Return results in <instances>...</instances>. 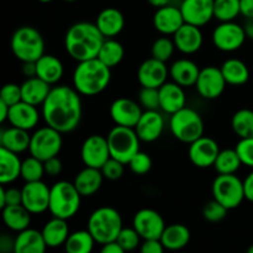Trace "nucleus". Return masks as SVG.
Returning <instances> with one entry per match:
<instances>
[{"label":"nucleus","instance_id":"09e8293b","mask_svg":"<svg viewBox=\"0 0 253 253\" xmlns=\"http://www.w3.org/2000/svg\"><path fill=\"white\" fill-rule=\"evenodd\" d=\"M100 169L105 179L118 180L124 175V172H125V165H124L123 162H120V161L110 157Z\"/></svg>","mask_w":253,"mask_h":253},{"label":"nucleus","instance_id":"c03bdc74","mask_svg":"<svg viewBox=\"0 0 253 253\" xmlns=\"http://www.w3.org/2000/svg\"><path fill=\"white\" fill-rule=\"evenodd\" d=\"M141 239L142 237L140 236L137 231L135 230V227H123V230L119 234L118 239V244L123 247L124 251H133L138 247L140 245Z\"/></svg>","mask_w":253,"mask_h":253},{"label":"nucleus","instance_id":"37998d69","mask_svg":"<svg viewBox=\"0 0 253 253\" xmlns=\"http://www.w3.org/2000/svg\"><path fill=\"white\" fill-rule=\"evenodd\" d=\"M175 49L174 41L168 37H158L152 44V48H151V53L152 57L156 59H160L162 62H167L168 59H170V57L173 56Z\"/></svg>","mask_w":253,"mask_h":253},{"label":"nucleus","instance_id":"2eb2a0df","mask_svg":"<svg viewBox=\"0 0 253 253\" xmlns=\"http://www.w3.org/2000/svg\"><path fill=\"white\" fill-rule=\"evenodd\" d=\"M22 205L31 214H42L49 207V193L51 188L47 187L42 180L29 182L22 187Z\"/></svg>","mask_w":253,"mask_h":253},{"label":"nucleus","instance_id":"ea45409f","mask_svg":"<svg viewBox=\"0 0 253 253\" xmlns=\"http://www.w3.org/2000/svg\"><path fill=\"white\" fill-rule=\"evenodd\" d=\"M231 127L240 138L253 137V110L241 109L231 119Z\"/></svg>","mask_w":253,"mask_h":253},{"label":"nucleus","instance_id":"58836bf2","mask_svg":"<svg viewBox=\"0 0 253 253\" xmlns=\"http://www.w3.org/2000/svg\"><path fill=\"white\" fill-rule=\"evenodd\" d=\"M242 166L241 158L236 150H220L214 163V168L219 174H235Z\"/></svg>","mask_w":253,"mask_h":253},{"label":"nucleus","instance_id":"f257e3e1","mask_svg":"<svg viewBox=\"0 0 253 253\" xmlns=\"http://www.w3.org/2000/svg\"><path fill=\"white\" fill-rule=\"evenodd\" d=\"M42 118L46 125L62 133L76 130L82 120L81 94L68 85L53 86L42 104Z\"/></svg>","mask_w":253,"mask_h":253},{"label":"nucleus","instance_id":"b1692460","mask_svg":"<svg viewBox=\"0 0 253 253\" xmlns=\"http://www.w3.org/2000/svg\"><path fill=\"white\" fill-rule=\"evenodd\" d=\"M158 90H160V106L165 113L172 115L185 106L187 96L184 89L175 82H166L161 88H158Z\"/></svg>","mask_w":253,"mask_h":253},{"label":"nucleus","instance_id":"423d86ee","mask_svg":"<svg viewBox=\"0 0 253 253\" xmlns=\"http://www.w3.org/2000/svg\"><path fill=\"white\" fill-rule=\"evenodd\" d=\"M10 47L19 61L36 62L44 54V40L41 32L32 26H21L12 34Z\"/></svg>","mask_w":253,"mask_h":253},{"label":"nucleus","instance_id":"8fccbe9b","mask_svg":"<svg viewBox=\"0 0 253 253\" xmlns=\"http://www.w3.org/2000/svg\"><path fill=\"white\" fill-rule=\"evenodd\" d=\"M22 100L21 85H17L15 83L5 84L0 91V101L7 104L9 106L15 105Z\"/></svg>","mask_w":253,"mask_h":253},{"label":"nucleus","instance_id":"4d7b16f0","mask_svg":"<svg viewBox=\"0 0 253 253\" xmlns=\"http://www.w3.org/2000/svg\"><path fill=\"white\" fill-rule=\"evenodd\" d=\"M15 250V239L7 236V235H2L0 237V251L1 252H9Z\"/></svg>","mask_w":253,"mask_h":253},{"label":"nucleus","instance_id":"7c9ffc66","mask_svg":"<svg viewBox=\"0 0 253 253\" xmlns=\"http://www.w3.org/2000/svg\"><path fill=\"white\" fill-rule=\"evenodd\" d=\"M51 84L42 81L39 77L27 78L21 84L22 101L31 104V105H42L51 91Z\"/></svg>","mask_w":253,"mask_h":253},{"label":"nucleus","instance_id":"4c0bfd02","mask_svg":"<svg viewBox=\"0 0 253 253\" xmlns=\"http://www.w3.org/2000/svg\"><path fill=\"white\" fill-rule=\"evenodd\" d=\"M124 56H125V49L120 42L114 39H105L99 51L98 58L109 68H114L121 63Z\"/></svg>","mask_w":253,"mask_h":253},{"label":"nucleus","instance_id":"bf43d9fd","mask_svg":"<svg viewBox=\"0 0 253 253\" xmlns=\"http://www.w3.org/2000/svg\"><path fill=\"white\" fill-rule=\"evenodd\" d=\"M241 15L246 19H253V0H240Z\"/></svg>","mask_w":253,"mask_h":253},{"label":"nucleus","instance_id":"c85d7f7f","mask_svg":"<svg viewBox=\"0 0 253 253\" xmlns=\"http://www.w3.org/2000/svg\"><path fill=\"white\" fill-rule=\"evenodd\" d=\"M30 142L31 135L27 130L10 126L9 128H2L0 132V147L6 148L17 155L29 150Z\"/></svg>","mask_w":253,"mask_h":253},{"label":"nucleus","instance_id":"1a4fd4ad","mask_svg":"<svg viewBox=\"0 0 253 253\" xmlns=\"http://www.w3.org/2000/svg\"><path fill=\"white\" fill-rule=\"evenodd\" d=\"M212 198L229 210L236 209L245 198L244 180L235 174H219L212 182Z\"/></svg>","mask_w":253,"mask_h":253},{"label":"nucleus","instance_id":"a18cd8bd","mask_svg":"<svg viewBox=\"0 0 253 253\" xmlns=\"http://www.w3.org/2000/svg\"><path fill=\"white\" fill-rule=\"evenodd\" d=\"M229 209L225 208L221 203L212 199L203 208V216L209 222H219L226 217Z\"/></svg>","mask_w":253,"mask_h":253},{"label":"nucleus","instance_id":"72a5a7b5","mask_svg":"<svg viewBox=\"0 0 253 253\" xmlns=\"http://www.w3.org/2000/svg\"><path fill=\"white\" fill-rule=\"evenodd\" d=\"M2 221L9 230L20 232L30 226L31 212L22 204L6 205L2 208Z\"/></svg>","mask_w":253,"mask_h":253},{"label":"nucleus","instance_id":"bb28decb","mask_svg":"<svg viewBox=\"0 0 253 253\" xmlns=\"http://www.w3.org/2000/svg\"><path fill=\"white\" fill-rule=\"evenodd\" d=\"M104 175L101 169L93 167H86L82 169L74 178V185L82 197H91L96 194L104 182Z\"/></svg>","mask_w":253,"mask_h":253},{"label":"nucleus","instance_id":"680f3d73","mask_svg":"<svg viewBox=\"0 0 253 253\" xmlns=\"http://www.w3.org/2000/svg\"><path fill=\"white\" fill-rule=\"evenodd\" d=\"M9 111L10 106L7 104L0 101V123L4 124L5 121H7V118H9Z\"/></svg>","mask_w":253,"mask_h":253},{"label":"nucleus","instance_id":"e433bc0d","mask_svg":"<svg viewBox=\"0 0 253 253\" xmlns=\"http://www.w3.org/2000/svg\"><path fill=\"white\" fill-rule=\"evenodd\" d=\"M95 244L96 241L88 229L78 230L69 234L64 244V250L67 253H89L93 251Z\"/></svg>","mask_w":253,"mask_h":253},{"label":"nucleus","instance_id":"412c9836","mask_svg":"<svg viewBox=\"0 0 253 253\" xmlns=\"http://www.w3.org/2000/svg\"><path fill=\"white\" fill-rule=\"evenodd\" d=\"M184 24L185 21L180 7L172 6L169 4L158 7L153 15V26L160 34L166 36H173Z\"/></svg>","mask_w":253,"mask_h":253},{"label":"nucleus","instance_id":"0eeeda50","mask_svg":"<svg viewBox=\"0 0 253 253\" xmlns=\"http://www.w3.org/2000/svg\"><path fill=\"white\" fill-rule=\"evenodd\" d=\"M169 128L174 138L190 145L204 136V121L197 110L184 106L170 115Z\"/></svg>","mask_w":253,"mask_h":253},{"label":"nucleus","instance_id":"c756f323","mask_svg":"<svg viewBox=\"0 0 253 253\" xmlns=\"http://www.w3.org/2000/svg\"><path fill=\"white\" fill-rule=\"evenodd\" d=\"M69 234L71 232H69L67 220L56 216L48 220L42 229V236H43L47 247H49V249L64 246Z\"/></svg>","mask_w":253,"mask_h":253},{"label":"nucleus","instance_id":"2f4dec72","mask_svg":"<svg viewBox=\"0 0 253 253\" xmlns=\"http://www.w3.org/2000/svg\"><path fill=\"white\" fill-rule=\"evenodd\" d=\"M37 76L48 84H56L62 79L64 73L63 63L53 54H46L40 57L36 61Z\"/></svg>","mask_w":253,"mask_h":253},{"label":"nucleus","instance_id":"9d476101","mask_svg":"<svg viewBox=\"0 0 253 253\" xmlns=\"http://www.w3.org/2000/svg\"><path fill=\"white\" fill-rule=\"evenodd\" d=\"M63 146L62 132L51 126H43L31 135L30 142V155L41 161H47L59 155Z\"/></svg>","mask_w":253,"mask_h":253},{"label":"nucleus","instance_id":"39448f33","mask_svg":"<svg viewBox=\"0 0 253 253\" xmlns=\"http://www.w3.org/2000/svg\"><path fill=\"white\" fill-rule=\"evenodd\" d=\"M82 198L74 183L59 180L51 187L48 211L52 216L64 220L71 219L81 209Z\"/></svg>","mask_w":253,"mask_h":253},{"label":"nucleus","instance_id":"0e129e2a","mask_svg":"<svg viewBox=\"0 0 253 253\" xmlns=\"http://www.w3.org/2000/svg\"><path fill=\"white\" fill-rule=\"evenodd\" d=\"M148 2H150L152 6H155L156 9H158V7H162V6H166V5L169 4L170 0H147Z\"/></svg>","mask_w":253,"mask_h":253},{"label":"nucleus","instance_id":"a878e982","mask_svg":"<svg viewBox=\"0 0 253 253\" xmlns=\"http://www.w3.org/2000/svg\"><path fill=\"white\" fill-rule=\"evenodd\" d=\"M200 68L195 62L188 58H180L173 62L169 67V76L177 84L182 85L183 88L195 86V83L199 77Z\"/></svg>","mask_w":253,"mask_h":253},{"label":"nucleus","instance_id":"e2e57ef3","mask_svg":"<svg viewBox=\"0 0 253 253\" xmlns=\"http://www.w3.org/2000/svg\"><path fill=\"white\" fill-rule=\"evenodd\" d=\"M244 29H245V32H246V36L249 37V39L253 40V19H247Z\"/></svg>","mask_w":253,"mask_h":253},{"label":"nucleus","instance_id":"79ce46f5","mask_svg":"<svg viewBox=\"0 0 253 253\" xmlns=\"http://www.w3.org/2000/svg\"><path fill=\"white\" fill-rule=\"evenodd\" d=\"M44 174H46V172H44L43 161L39 160V158L31 155H30V157L25 158L22 161L21 178L26 183L42 180Z\"/></svg>","mask_w":253,"mask_h":253},{"label":"nucleus","instance_id":"69168bd1","mask_svg":"<svg viewBox=\"0 0 253 253\" xmlns=\"http://www.w3.org/2000/svg\"><path fill=\"white\" fill-rule=\"evenodd\" d=\"M247 252H249V253H253V245H252V246H250V249L247 250Z\"/></svg>","mask_w":253,"mask_h":253},{"label":"nucleus","instance_id":"a211bd4d","mask_svg":"<svg viewBox=\"0 0 253 253\" xmlns=\"http://www.w3.org/2000/svg\"><path fill=\"white\" fill-rule=\"evenodd\" d=\"M179 7L184 21L195 26H205L214 17V0H182Z\"/></svg>","mask_w":253,"mask_h":253},{"label":"nucleus","instance_id":"6e6d98bb","mask_svg":"<svg viewBox=\"0 0 253 253\" xmlns=\"http://www.w3.org/2000/svg\"><path fill=\"white\" fill-rule=\"evenodd\" d=\"M244 189H245V198L249 202L253 203V170L245 178L244 180Z\"/></svg>","mask_w":253,"mask_h":253},{"label":"nucleus","instance_id":"4468645a","mask_svg":"<svg viewBox=\"0 0 253 253\" xmlns=\"http://www.w3.org/2000/svg\"><path fill=\"white\" fill-rule=\"evenodd\" d=\"M132 226L143 240L161 239L166 229L162 215L153 209H141L132 219Z\"/></svg>","mask_w":253,"mask_h":253},{"label":"nucleus","instance_id":"774afa93","mask_svg":"<svg viewBox=\"0 0 253 253\" xmlns=\"http://www.w3.org/2000/svg\"><path fill=\"white\" fill-rule=\"evenodd\" d=\"M63 1H67V2H73V1H77V0H63Z\"/></svg>","mask_w":253,"mask_h":253},{"label":"nucleus","instance_id":"f03ea898","mask_svg":"<svg viewBox=\"0 0 253 253\" xmlns=\"http://www.w3.org/2000/svg\"><path fill=\"white\" fill-rule=\"evenodd\" d=\"M104 35L93 22L73 24L64 36V47L69 56L77 62L96 58L103 44Z\"/></svg>","mask_w":253,"mask_h":253},{"label":"nucleus","instance_id":"393cba45","mask_svg":"<svg viewBox=\"0 0 253 253\" xmlns=\"http://www.w3.org/2000/svg\"><path fill=\"white\" fill-rule=\"evenodd\" d=\"M95 24L105 39H114L124 30L125 17L116 7H106L99 12Z\"/></svg>","mask_w":253,"mask_h":253},{"label":"nucleus","instance_id":"9b49d317","mask_svg":"<svg viewBox=\"0 0 253 253\" xmlns=\"http://www.w3.org/2000/svg\"><path fill=\"white\" fill-rule=\"evenodd\" d=\"M212 43L222 52H234L241 48L247 36L244 26L234 21L221 22L212 31Z\"/></svg>","mask_w":253,"mask_h":253},{"label":"nucleus","instance_id":"f3484780","mask_svg":"<svg viewBox=\"0 0 253 253\" xmlns=\"http://www.w3.org/2000/svg\"><path fill=\"white\" fill-rule=\"evenodd\" d=\"M169 69L166 62L156 59L153 57L141 63L137 71V79L141 86L147 88H161L167 82Z\"/></svg>","mask_w":253,"mask_h":253},{"label":"nucleus","instance_id":"49530a36","mask_svg":"<svg viewBox=\"0 0 253 253\" xmlns=\"http://www.w3.org/2000/svg\"><path fill=\"white\" fill-rule=\"evenodd\" d=\"M140 105L145 110H158L160 106V90L158 88H147L142 86L138 93Z\"/></svg>","mask_w":253,"mask_h":253},{"label":"nucleus","instance_id":"5701e85b","mask_svg":"<svg viewBox=\"0 0 253 253\" xmlns=\"http://www.w3.org/2000/svg\"><path fill=\"white\" fill-rule=\"evenodd\" d=\"M7 121L11 126L30 131L36 127L39 124L40 113L37 106L21 100L20 103L10 106Z\"/></svg>","mask_w":253,"mask_h":253},{"label":"nucleus","instance_id":"6ab92c4d","mask_svg":"<svg viewBox=\"0 0 253 253\" xmlns=\"http://www.w3.org/2000/svg\"><path fill=\"white\" fill-rule=\"evenodd\" d=\"M142 106L128 98H119L110 105V116L116 125L135 128L142 115Z\"/></svg>","mask_w":253,"mask_h":253},{"label":"nucleus","instance_id":"6e6552de","mask_svg":"<svg viewBox=\"0 0 253 253\" xmlns=\"http://www.w3.org/2000/svg\"><path fill=\"white\" fill-rule=\"evenodd\" d=\"M106 138L110 156L124 165H128L131 158L140 151L141 140L133 127L116 125L111 128Z\"/></svg>","mask_w":253,"mask_h":253},{"label":"nucleus","instance_id":"052dcab7","mask_svg":"<svg viewBox=\"0 0 253 253\" xmlns=\"http://www.w3.org/2000/svg\"><path fill=\"white\" fill-rule=\"evenodd\" d=\"M101 252L103 253H124L125 251L123 250V247L118 244V241L109 242V244L103 245L101 247Z\"/></svg>","mask_w":253,"mask_h":253},{"label":"nucleus","instance_id":"a19ab883","mask_svg":"<svg viewBox=\"0 0 253 253\" xmlns=\"http://www.w3.org/2000/svg\"><path fill=\"white\" fill-rule=\"evenodd\" d=\"M240 14V0H214V17L220 22L234 21Z\"/></svg>","mask_w":253,"mask_h":253},{"label":"nucleus","instance_id":"f8f14e48","mask_svg":"<svg viewBox=\"0 0 253 253\" xmlns=\"http://www.w3.org/2000/svg\"><path fill=\"white\" fill-rule=\"evenodd\" d=\"M227 83L224 78L221 68L208 66L200 69L199 77L195 83L198 93L207 100H214L224 93Z\"/></svg>","mask_w":253,"mask_h":253},{"label":"nucleus","instance_id":"c9c22d12","mask_svg":"<svg viewBox=\"0 0 253 253\" xmlns=\"http://www.w3.org/2000/svg\"><path fill=\"white\" fill-rule=\"evenodd\" d=\"M221 68L224 78L229 85H244L250 79L249 67L245 62L237 58H230L222 63Z\"/></svg>","mask_w":253,"mask_h":253},{"label":"nucleus","instance_id":"4be33fe9","mask_svg":"<svg viewBox=\"0 0 253 253\" xmlns=\"http://www.w3.org/2000/svg\"><path fill=\"white\" fill-rule=\"evenodd\" d=\"M175 48L184 54H193L199 51L204 42L203 32L199 26L185 22L174 35H173Z\"/></svg>","mask_w":253,"mask_h":253},{"label":"nucleus","instance_id":"473e14b6","mask_svg":"<svg viewBox=\"0 0 253 253\" xmlns=\"http://www.w3.org/2000/svg\"><path fill=\"white\" fill-rule=\"evenodd\" d=\"M21 165L22 161L17 153L0 147V183L9 184L21 177Z\"/></svg>","mask_w":253,"mask_h":253},{"label":"nucleus","instance_id":"20e7f679","mask_svg":"<svg viewBox=\"0 0 253 253\" xmlns=\"http://www.w3.org/2000/svg\"><path fill=\"white\" fill-rule=\"evenodd\" d=\"M123 227V217L118 210L110 207H101L91 212L86 229L93 235L96 244L103 246L116 241Z\"/></svg>","mask_w":253,"mask_h":253},{"label":"nucleus","instance_id":"f704fd0d","mask_svg":"<svg viewBox=\"0 0 253 253\" xmlns=\"http://www.w3.org/2000/svg\"><path fill=\"white\" fill-rule=\"evenodd\" d=\"M163 246L169 251H178L188 246L190 241V230L183 224H172L166 226L161 236Z\"/></svg>","mask_w":253,"mask_h":253},{"label":"nucleus","instance_id":"aec40b11","mask_svg":"<svg viewBox=\"0 0 253 253\" xmlns=\"http://www.w3.org/2000/svg\"><path fill=\"white\" fill-rule=\"evenodd\" d=\"M165 130V119L158 110H145L136 124L135 131L143 142H155Z\"/></svg>","mask_w":253,"mask_h":253},{"label":"nucleus","instance_id":"864d4df0","mask_svg":"<svg viewBox=\"0 0 253 253\" xmlns=\"http://www.w3.org/2000/svg\"><path fill=\"white\" fill-rule=\"evenodd\" d=\"M165 250L166 249L161 239L143 240L142 245H141V252L142 253H163Z\"/></svg>","mask_w":253,"mask_h":253},{"label":"nucleus","instance_id":"603ef678","mask_svg":"<svg viewBox=\"0 0 253 253\" xmlns=\"http://www.w3.org/2000/svg\"><path fill=\"white\" fill-rule=\"evenodd\" d=\"M22 204V192L17 188H7L4 185L0 187V208H5L6 205H19Z\"/></svg>","mask_w":253,"mask_h":253},{"label":"nucleus","instance_id":"dca6fc26","mask_svg":"<svg viewBox=\"0 0 253 253\" xmlns=\"http://www.w3.org/2000/svg\"><path fill=\"white\" fill-rule=\"evenodd\" d=\"M219 153L220 147L216 141L207 136H202L190 143L189 150H188L190 162L198 168L214 167Z\"/></svg>","mask_w":253,"mask_h":253},{"label":"nucleus","instance_id":"7ed1b4c3","mask_svg":"<svg viewBox=\"0 0 253 253\" xmlns=\"http://www.w3.org/2000/svg\"><path fill=\"white\" fill-rule=\"evenodd\" d=\"M111 68L96 58L78 62L73 72V86L81 95L94 96L109 86Z\"/></svg>","mask_w":253,"mask_h":253},{"label":"nucleus","instance_id":"3c124183","mask_svg":"<svg viewBox=\"0 0 253 253\" xmlns=\"http://www.w3.org/2000/svg\"><path fill=\"white\" fill-rule=\"evenodd\" d=\"M235 150L239 153L242 165L253 168V137L241 138Z\"/></svg>","mask_w":253,"mask_h":253},{"label":"nucleus","instance_id":"ddd939ff","mask_svg":"<svg viewBox=\"0 0 253 253\" xmlns=\"http://www.w3.org/2000/svg\"><path fill=\"white\" fill-rule=\"evenodd\" d=\"M81 157L86 167L100 169L111 157L108 138L100 135H91L86 137L82 145Z\"/></svg>","mask_w":253,"mask_h":253},{"label":"nucleus","instance_id":"cd10ccee","mask_svg":"<svg viewBox=\"0 0 253 253\" xmlns=\"http://www.w3.org/2000/svg\"><path fill=\"white\" fill-rule=\"evenodd\" d=\"M47 249L42 231L36 229L27 227L15 237V253H43Z\"/></svg>","mask_w":253,"mask_h":253},{"label":"nucleus","instance_id":"de8ad7c7","mask_svg":"<svg viewBox=\"0 0 253 253\" xmlns=\"http://www.w3.org/2000/svg\"><path fill=\"white\" fill-rule=\"evenodd\" d=\"M128 167H130L131 172L135 173L136 175H145L152 168V160L147 153L138 151L130 160Z\"/></svg>","mask_w":253,"mask_h":253},{"label":"nucleus","instance_id":"338daca9","mask_svg":"<svg viewBox=\"0 0 253 253\" xmlns=\"http://www.w3.org/2000/svg\"><path fill=\"white\" fill-rule=\"evenodd\" d=\"M37 1H40V2H51L52 0H37Z\"/></svg>","mask_w":253,"mask_h":253},{"label":"nucleus","instance_id":"13d9d810","mask_svg":"<svg viewBox=\"0 0 253 253\" xmlns=\"http://www.w3.org/2000/svg\"><path fill=\"white\" fill-rule=\"evenodd\" d=\"M21 71H22V74H24L26 78L36 77L37 76L36 62H22Z\"/></svg>","mask_w":253,"mask_h":253},{"label":"nucleus","instance_id":"5fc2aeb1","mask_svg":"<svg viewBox=\"0 0 253 253\" xmlns=\"http://www.w3.org/2000/svg\"><path fill=\"white\" fill-rule=\"evenodd\" d=\"M44 172L46 174L51 175V177H57L58 174H61L62 168H63V165H62V161L59 160L58 157H52L49 160L44 161Z\"/></svg>","mask_w":253,"mask_h":253}]
</instances>
